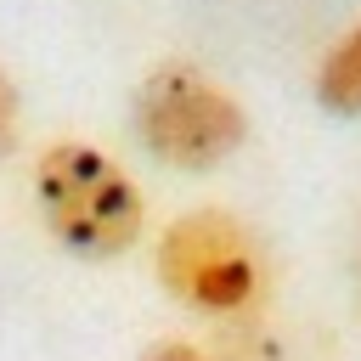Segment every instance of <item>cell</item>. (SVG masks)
Instances as JSON below:
<instances>
[{"label":"cell","mask_w":361,"mask_h":361,"mask_svg":"<svg viewBox=\"0 0 361 361\" xmlns=\"http://www.w3.org/2000/svg\"><path fill=\"white\" fill-rule=\"evenodd\" d=\"M130 130L158 164L209 175L243 152L248 107L197 62H158L130 96Z\"/></svg>","instance_id":"3957f363"},{"label":"cell","mask_w":361,"mask_h":361,"mask_svg":"<svg viewBox=\"0 0 361 361\" xmlns=\"http://www.w3.org/2000/svg\"><path fill=\"white\" fill-rule=\"evenodd\" d=\"M158 288L214 322H254L271 293V259L231 209H186L164 226L152 254Z\"/></svg>","instance_id":"7a4b0ae2"},{"label":"cell","mask_w":361,"mask_h":361,"mask_svg":"<svg viewBox=\"0 0 361 361\" xmlns=\"http://www.w3.org/2000/svg\"><path fill=\"white\" fill-rule=\"evenodd\" d=\"M17 141H23V90L0 62V158H11Z\"/></svg>","instance_id":"8992f818"},{"label":"cell","mask_w":361,"mask_h":361,"mask_svg":"<svg viewBox=\"0 0 361 361\" xmlns=\"http://www.w3.org/2000/svg\"><path fill=\"white\" fill-rule=\"evenodd\" d=\"M135 361H276V350H259V344H197V338H152Z\"/></svg>","instance_id":"5b68a950"},{"label":"cell","mask_w":361,"mask_h":361,"mask_svg":"<svg viewBox=\"0 0 361 361\" xmlns=\"http://www.w3.org/2000/svg\"><path fill=\"white\" fill-rule=\"evenodd\" d=\"M34 209L73 259H118L147 231V197L90 141H51L34 158Z\"/></svg>","instance_id":"6da1fadb"},{"label":"cell","mask_w":361,"mask_h":361,"mask_svg":"<svg viewBox=\"0 0 361 361\" xmlns=\"http://www.w3.org/2000/svg\"><path fill=\"white\" fill-rule=\"evenodd\" d=\"M310 90H316V107H322V113H333V118H361V17L322 51Z\"/></svg>","instance_id":"277c9868"}]
</instances>
